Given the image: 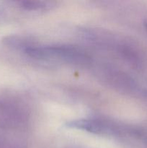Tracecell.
<instances>
[{
	"instance_id": "obj_1",
	"label": "cell",
	"mask_w": 147,
	"mask_h": 148,
	"mask_svg": "<svg viewBox=\"0 0 147 148\" xmlns=\"http://www.w3.org/2000/svg\"><path fill=\"white\" fill-rule=\"evenodd\" d=\"M30 57L38 60H59L81 63L88 60V56L79 48L68 45L33 46L24 51Z\"/></svg>"
},
{
	"instance_id": "obj_2",
	"label": "cell",
	"mask_w": 147,
	"mask_h": 148,
	"mask_svg": "<svg viewBox=\"0 0 147 148\" xmlns=\"http://www.w3.org/2000/svg\"><path fill=\"white\" fill-rule=\"evenodd\" d=\"M66 127L97 135H113L118 132V129L115 125L108 121L97 119L72 120L66 123Z\"/></svg>"
},
{
	"instance_id": "obj_3",
	"label": "cell",
	"mask_w": 147,
	"mask_h": 148,
	"mask_svg": "<svg viewBox=\"0 0 147 148\" xmlns=\"http://www.w3.org/2000/svg\"><path fill=\"white\" fill-rule=\"evenodd\" d=\"M19 7L25 11H46L50 10L56 7V2L50 1H34V0H26V1H17Z\"/></svg>"
},
{
	"instance_id": "obj_4",
	"label": "cell",
	"mask_w": 147,
	"mask_h": 148,
	"mask_svg": "<svg viewBox=\"0 0 147 148\" xmlns=\"http://www.w3.org/2000/svg\"><path fill=\"white\" fill-rule=\"evenodd\" d=\"M144 27H145L146 30L147 32V20H146V21L144 22Z\"/></svg>"
}]
</instances>
